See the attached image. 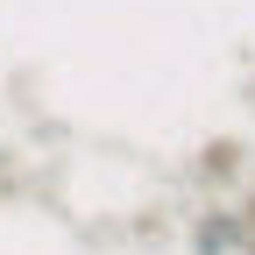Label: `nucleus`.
Listing matches in <instances>:
<instances>
[{
  "instance_id": "1",
  "label": "nucleus",
  "mask_w": 255,
  "mask_h": 255,
  "mask_svg": "<svg viewBox=\"0 0 255 255\" xmlns=\"http://www.w3.org/2000/svg\"><path fill=\"white\" fill-rule=\"evenodd\" d=\"M191 248H199V255H234L241 248V220L234 213H206L199 227H191Z\"/></svg>"
}]
</instances>
